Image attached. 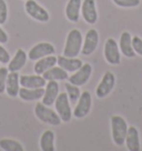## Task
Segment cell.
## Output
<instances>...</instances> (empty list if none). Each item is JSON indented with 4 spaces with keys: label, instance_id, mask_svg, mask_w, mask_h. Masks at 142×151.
Instances as JSON below:
<instances>
[{
    "label": "cell",
    "instance_id": "7a4b0ae2",
    "mask_svg": "<svg viewBox=\"0 0 142 151\" xmlns=\"http://www.w3.org/2000/svg\"><path fill=\"white\" fill-rule=\"evenodd\" d=\"M128 128V123L121 116H112L111 117L112 140H113L115 146H123L124 145Z\"/></svg>",
    "mask_w": 142,
    "mask_h": 151
},
{
    "label": "cell",
    "instance_id": "8992f818",
    "mask_svg": "<svg viewBox=\"0 0 142 151\" xmlns=\"http://www.w3.org/2000/svg\"><path fill=\"white\" fill-rule=\"evenodd\" d=\"M24 10L28 16L39 22H48L50 20V14L43 7L39 5L36 0H26Z\"/></svg>",
    "mask_w": 142,
    "mask_h": 151
},
{
    "label": "cell",
    "instance_id": "d4e9b609",
    "mask_svg": "<svg viewBox=\"0 0 142 151\" xmlns=\"http://www.w3.org/2000/svg\"><path fill=\"white\" fill-rule=\"evenodd\" d=\"M0 149L5 151H24V146L14 139H1L0 140Z\"/></svg>",
    "mask_w": 142,
    "mask_h": 151
},
{
    "label": "cell",
    "instance_id": "44dd1931",
    "mask_svg": "<svg viewBox=\"0 0 142 151\" xmlns=\"http://www.w3.org/2000/svg\"><path fill=\"white\" fill-rule=\"evenodd\" d=\"M126 146L129 151H140V139L139 131L136 127H129L127 137H126Z\"/></svg>",
    "mask_w": 142,
    "mask_h": 151
},
{
    "label": "cell",
    "instance_id": "9c48e42d",
    "mask_svg": "<svg viewBox=\"0 0 142 151\" xmlns=\"http://www.w3.org/2000/svg\"><path fill=\"white\" fill-rule=\"evenodd\" d=\"M91 73H92V66L90 63H83L78 70L73 72V75L68 77V80L72 85L81 87L89 81Z\"/></svg>",
    "mask_w": 142,
    "mask_h": 151
},
{
    "label": "cell",
    "instance_id": "603a6c76",
    "mask_svg": "<svg viewBox=\"0 0 142 151\" xmlns=\"http://www.w3.org/2000/svg\"><path fill=\"white\" fill-rule=\"evenodd\" d=\"M42 77L46 79V81L50 80H67L68 79V71H66L65 69H62L61 67H56L53 66L52 68L48 69L47 71H44L42 73Z\"/></svg>",
    "mask_w": 142,
    "mask_h": 151
},
{
    "label": "cell",
    "instance_id": "f546056e",
    "mask_svg": "<svg viewBox=\"0 0 142 151\" xmlns=\"http://www.w3.org/2000/svg\"><path fill=\"white\" fill-rule=\"evenodd\" d=\"M132 47L136 53L139 56H142V39L138 36L132 37Z\"/></svg>",
    "mask_w": 142,
    "mask_h": 151
},
{
    "label": "cell",
    "instance_id": "83f0119b",
    "mask_svg": "<svg viewBox=\"0 0 142 151\" xmlns=\"http://www.w3.org/2000/svg\"><path fill=\"white\" fill-rule=\"evenodd\" d=\"M8 73H9L8 68H5V67L0 68V94L6 91V82H7Z\"/></svg>",
    "mask_w": 142,
    "mask_h": 151
},
{
    "label": "cell",
    "instance_id": "4316f807",
    "mask_svg": "<svg viewBox=\"0 0 142 151\" xmlns=\"http://www.w3.org/2000/svg\"><path fill=\"white\" fill-rule=\"evenodd\" d=\"M113 4L121 8H136L141 4V0H112Z\"/></svg>",
    "mask_w": 142,
    "mask_h": 151
},
{
    "label": "cell",
    "instance_id": "484cf974",
    "mask_svg": "<svg viewBox=\"0 0 142 151\" xmlns=\"http://www.w3.org/2000/svg\"><path fill=\"white\" fill-rule=\"evenodd\" d=\"M66 91L71 104H77V101L81 94L80 88L78 86H75L70 82H68V83H66Z\"/></svg>",
    "mask_w": 142,
    "mask_h": 151
},
{
    "label": "cell",
    "instance_id": "5bb4252c",
    "mask_svg": "<svg viewBox=\"0 0 142 151\" xmlns=\"http://www.w3.org/2000/svg\"><path fill=\"white\" fill-rule=\"evenodd\" d=\"M47 83L46 79L40 75H22L20 76V86L24 88L36 89V88H44Z\"/></svg>",
    "mask_w": 142,
    "mask_h": 151
},
{
    "label": "cell",
    "instance_id": "1f68e13d",
    "mask_svg": "<svg viewBox=\"0 0 142 151\" xmlns=\"http://www.w3.org/2000/svg\"><path fill=\"white\" fill-rule=\"evenodd\" d=\"M1 26V24H0ZM8 35H7V32H6L4 29L0 27V43L1 45H4V43H7L8 42Z\"/></svg>",
    "mask_w": 142,
    "mask_h": 151
},
{
    "label": "cell",
    "instance_id": "4dcf8cb0",
    "mask_svg": "<svg viewBox=\"0 0 142 151\" xmlns=\"http://www.w3.org/2000/svg\"><path fill=\"white\" fill-rule=\"evenodd\" d=\"M10 61V55L9 52L7 51V49L4 48L0 43V63H9Z\"/></svg>",
    "mask_w": 142,
    "mask_h": 151
},
{
    "label": "cell",
    "instance_id": "7c38bea8",
    "mask_svg": "<svg viewBox=\"0 0 142 151\" xmlns=\"http://www.w3.org/2000/svg\"><path fill=\"white\" fill-rule=\"evenodd\" d=\"M81 14L87 24H95L98 21L95 0H83L81 4Z\"/></svg>",
    "mask_w": 142,
    "mask_h": 151
},
{
    "label": "cell",
    "instance_id": "5b68a950",
    "mask_svg": "<svg viewBox=\"0 0 142 151\" xmlns=\"http://www.w3.org/2000/svg\"><path fill=\"white\" fill-rule=\"evenodd\" d=\"M91 106H92V97L89 91H83L81 92L79 99L77 101V104L72 116L77 119H83L85 117H87L91 110Z\"/></svg>",
    "mask_w": 142,
    "mask_h": 151
},
{
    "label": "cell",
    "instance_id": "ac0fdd59",
    "mask_svg": "<svg viewBox=\"0 0 142 151\" xmlns=\"http://www.w3.org/2000/svg\"><path fill=\"white\" fill-rule=\"evenodd\" d=\"M120 51L127 58H133L136 52L132 47V37L129 31H123L120 36Z\"/></svg>",
    "mask_w": 142,
    "mask_h": 151
},
{
    "label": "cell",
    "instance_id": "7402d4cb",
    "mask_svg": "<svg viewBox=\"0 0 142 151\" xmlns=\"http://www.w3.org/2000/svg\"><path fill=\"white\" fill-rule=\"evenodd\" d=\"M27 58L28 55L26 53L24 49H18L16 53H14V58L9 61V66H8V70L9 71H19L24 67L26 62H27Z\"/></svg>",
    "mask_w": 142,
    "mask_h": 151
},
{
    "label": "cell",
    "instance_id": "ffe728a7",
    "mask_svg": "<svg viewBox=\"0 0 142 151\" xmlns=\"http://www.w3.org/2000/svg\"><path fill=\"white\" fill-rule=\"evenodd\" d=\"M44 94L43 88H36V89H30V88H20L19 90V98L24 101H36V100L42 99Z\"/></svg>",
    "mask_w": 142,
    "mask_h": 151
},
{
    "label": "cell",
    "instance_id": "52a82bcc",
    "mask_svg": "<svg viewBox=\"0 0 142 151\" xmlns=\"http://www.w3.org/2000/svg\"><path fill=\"white\" fill-rule=\"evenodd\" d=\"M104 58L109 65L117 66L121 62V56H120V48H119L117 41L113 38H108L104 43Z\"/></svg>",
    "mask_w": 142,
    "mask_h": 151
},
{
    "label": "cell",
    "instance_id": "4fadbf2b",
    "mask_svg": "<svg viewBox=\"0 0 142 151\" xmlns=\"http://www.w3.org/2000/svg\"><path fill=\"white\" fill-rule=\"evenodd\" d=\"M20 90V76L18 71H9L6 82V92L11 98L18 97Z\"/></svg>",
    "mask_w": 142,
    "mask_h": 151
},
{
    "label": "cell",
    "instance_id": "277c9868",
    "mask_svg": "<svg viewBox=\"0 0 142 151\" xmlns=\"http://www.w3.org/2000/svg\"><path fill=\"white\" fill-rule=\"evenodd\" d=\"M55 108L56 112L59 114L62 122H69L72 117V111H71L70 100L68 98L67 92H61L58 94L57 99L55 101Z\"/></svg>",
    "mask_w": 142,
    "mask_h": 151
},
{
    "label": "cell",
    "instance_id": "ba28073f",
    "mask_svg": "<svg viewBox=\"0 0 142 151\" xmlns=\"http://www.w3.org/2000/svg\"><path fill=\"white\" fill-rule=\"evenodd\" d=\"M114 86H115V77L111 71H107L102 77L100 83L97 86L95 96L99 99H103L113 90Z\"/></svg>",
    "mask_w": 142,
    "mask_h": 151
},
{
    "label": "cell",
    "instance_id": "e0dca14e",
    "mask_svg": "<svg viewBox=\"0 0 142 151\" xmlns=\"http://www.w3.org/2000/svg\"><path fill=\"white\" fill-rule=\"evenodd\" d=\"M82 0H68L66 6V17L71 22H78L80 19Z\"/></svg>",
    "mask_w": 142,
    "mask_h": 151
},
{
    "label": "cell",
    "instance_id": "30bf717a",
    "mask_svg": "<svg viewBox=\"0 0 142 151\" xmlns=\"http://www.w3.org/2000/svg\"><path fill=\"white\" fill-rule=\"evenodd\" d=\"M56 53V48L50 42H39L34 45L28 52V58L32 61L41 59L43 57Z\"/></svg>",
    "mask_w": 142,
    "mask_h": 151
},
{
    "label": "cell",
    "instance_id": "9a60e30c",
    "mask_svg": "<svg viewBox=\"0 0 142 151\" xmlns=\"http://www.w3.org/2000/svg\"><path fill=\"white\" fill-rule=\"evenodd\" d=\"M59 94V85L56 80H50L46 83L44 88V94L42 97V104L50 107L55 104Z\"/></svg>",
    "mask_w": 142,
    "mask_h": 151
},
{
    "label": "cell",
    "instance_id": "cb8c5ba5",
    "mask_svg": "<svg viewBox=\"0 0 142 151\" xmlns=\"http://www.w3.org/2000/svg\"><path fill=\"white\" fill-rule=\"evenodd\" d=\"M40 149L42 151H55V132L46 130L40 137Z\"/></svg>",
    "mask_w": 142,
    "mask_h": 151
},
{
    "label": "cell",
    "instance_id": "2e32d148",
    "mask_svg": "<svg viewBox=\"0 0 142 151\" xmlns=\"http://www.w3.org/2000/svg\"><path fill=\"white\" fill-rule=\"evenodd\" d=\"M57 63L59 67H61L62 69H65L68 72H75L80 68L83 62L79 58H69V57L58 56L57 57Z\"/></svg>",
    "mask_w": 142,
    "mask_h": 151
},
{
    "label": "cell",
    "instance_id": "3957f363",
    "mask_svg": "<svg viewBox=\"0 0 142 151\" xmlns=\"http://www.w3.org/2000/svg\"><path fill=\"white\" fill-rule=\"evenodd\" d=\"M34 114L41 122L48 123L50 126H59L62 122L59 114L53 111L48 106L43 104L42 102H38L34 107Z\"/></svg>",
    "mask_w": 142,
    "mask_h": 151
},
{
    "label": "cell",
    "instance_id": "f1b7e54d",
    "mask_svg": "<svg viewBox=\"0 0 142 151\" xmlns=\"http://www.w3.org/2000/svg\"><path fill=\"white\" fill-rule=\"evenodd\" d=\"M8 19V6L6 0H0V24H6Z\"/></svg>",
    "mask_w": 142,
    "mask_h": 151
},
{
    "label": "cell",
    "instance_id": "8fae6325",
    "mask_svg": "<svg viewBox=\"0 0 142 151\" xmlns=\"http://www.w3.org/2000/svg\"><path fill=\"white\" fill-rule=\"evenodd\" d=\"M99 43V33L95 29H89L88 32L85 33V37L83 39L81 53L83 56L88 57L92 55L95 51Z\"/></svg>",
    "mask_w": 142,
    "mask_h": 151
},
{
    "label": "cell",
    "instance_id": "6da1fadb",
    "mask_svg": "<svg viewBox=\"0 0 142 151\" xmlns=\"http://www.w3.org/2000/svg\"><path fill=\"white\" fill-rule=\"evenodd\" d=\"M82 43H83V38L81 31L79 29H72L67 36L66 45L63 48L62 55L69 58H76L80 55Z\"/></svg>",
    "mask_w": 142,
    "mask_h": 151
},
{
    "label": "cell",
    "instance_id": "d6986e66",
    "mask_svg": "<svg viewBox=\"0 0 142 151\" xmlns=\"http://www.w3.org/2000/svg\"><path fill=\"white\" fill-rule=\"evenodd\" d=\"M56 65H57V57L55 55H50V56L43 57L41 59H38L36 65L33 66V70L37 75H42L44 71H47L48 69H50Z\"/></svg>",
    "mask_w": 142,
    "mask_h": 151
}]
</instances>
